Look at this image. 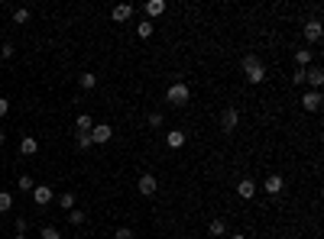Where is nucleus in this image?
Instances as JSON below:
<instances>
[{
    "label": "nucleus",
    "instance_id": "27",
    "mask_svg": "<svg viewBox=\"0 0 324 239\" xmlns=\"http://www.w3.org/2000/svg\"><path fill=\"white\" fill-rule=\"evenodd\" d=\"M32 187H36V185H32V178L30 175H20V191H32Z\"/></svg>",
    "mask_w": 324,
    "mask_h": 239
},
{
    "label": "nucleus",
    "instance_id": "19",
    "mask_svg": "<svg viewBox=\"0 0 324 239\" xmlns=\"http://www.w3.org/2000/svg\"><path fill=\"white\" fill-rule=\"evenodd\" d=\"M153 29H156L153 20H143V23L136 26V36H139V39H149V36H153Z\"/></svg>",
    "mask_w": 324,
    "mask_h": 239
},
{
    "label": "nucleus",
    "instance_id": "30",
    "mask_svg": "<svg viewBox=\"0 0 324 239\" xmlns=\"http://www.w3.org/2000/svg\"><path fill=\"white\" fill-rule=\"evenodd\" d=\"M292 84H305V68H298V71L292 75Z\"/></svg>",
    "mask_w": 324,
    "mask_h": 239
},
{
    "label": "nucleus",
    "instance_id": "8",
    "mask_svg": "<svg viewBox=\"0 0 324 239\" xmlns=\"http://www.w3.org/2000/svg\"><path fill=\"white\" fill-rule=\"evenodd\" d=\"M136 187H139V194H143V197H153L156 187H159V181H156V175H143Z\"/></svg>",
    "mask_w": 324,
    "mask_h": 239
},
{
    "label": "nucleus",
    "instance_id": "28",
    "mask_svg": "<svg viewBox=\"0 0 324 239\" xmlns=\"http://www.w3.org/2000/svg\"><path fill=\"white\" fill-rule=\"evenodd\" d=\"M114 239H133V230L130 226H120V230L114 233Z\"/></svg>",
    "mask_w": 324,
    "mask_h": 239
},
{
    "label": "nucleus",
    "instance_id": "15",
    "mask_svg": "<svg viewBox=\"0 0 324 239\" xmlns=\"http://www.w3.org/2000/svg\"><path fill=\"white\" fill-rule=\"evenodd\" d=\"M91 130H94V120H91L88 113H81V116L75 120V133H91Z\"/></svg>",
    "mask_w": 324,
    "mask_h": 239
},
{
    "label": "nucleus",
    "instance_id": "31",
    "mask_svg": "<svg viewBox=\"0 0 324 239\" xmlns=\"http://www.w3.org/2000/svg\"><path fill=\"white\" fill-rule=\"evenodd\" d=\"M149 126H162V113H149Z\"/></svg>",
    "mask_w": 324,
    "mask_h": 239
},
{
    "label": "nucleus",
    "instance_id": "13",
    "mask_svg": "<svg viewBox=\"0 0 324 239\" xmlns=\"http://www.w3.org/2000/svg\"><path fill=\"white\" fill-rule=\"evenodd\" d=\"M165 142H169V149H182V146H185V133H182V130H169Z\"/></svg>",
    "mask_w": 324,
    "mask_h": 239
},
{
    "label": "nucleus",
    "instance_id": "34",
    "mask_svg": "<svg viewBox=\"0 0 324 239\" xmlns=\"http://www.w3.org/2000/svg\"><path fill=\"white\" fill-rule=\"evenodd\" d=\"M3 139H7V136H3V133H0V146H3Z\"/></svg>",
    "mask_w": 324,
    "mask_h": 239
},
{
    "label": "nucleus",
    "instance_id": "17",
    "mask_svg": "<svg viewBox=\"0 0 324 239\" xmlns=\"http://www.w3.org/2000/svg\"><path fill=\"white\" fill-rule=\"evenodd\" d=\"M208 233L214 239H221V236H227V223L224 220H211V226H208Z\"/></svg>",
    "mask_w": 324,
    "mask_h": 239
},
{
    "label": "nucleus",
    "instance_id": "1",
    "mask_svg": "<svg viewBox=\"0 0 324 239\" xmlns=\"http://www.w3.org/2000/svg\"><path fill=\"white\" fill-rule=\"evenodd\" d=\"M243 71H247V81L250 84H262L266 81V68H262V62H259V55H243Z\"/></svg>",
    "mask_w": 324,
    "mask_h": 239
},
{
    "label": "nucleus",
    "instance_id": "22",
    "mask_svg": "<svg viewBox=\"0 0 324 239\" xmlns=\"http://www.w3.org/2000/svg\"><path fill=\"white\" fill-rule=\"evenodd\" d=\"M295 62H298V68L311 65V52H308V49H298V52H295Z\"/></svg>",
    "mask_w": 324,
    "mask_h": 239
},
{
    "label": "nucleus",
    "instance_id": "3",
    "mask_svg": "<svg viewBox=\"0 0 324 239\" xmlns=\"http://www.w3.org/2000/svg\"><path fill=\"white\" fill-rule=\"evenodd\" d=\"M240 126V110L237 107H227L224 113H221V130L224 133H233Z\"/></svg>",
    "mask_w": 324,
    "mask_h": 239
},
{
    "label": "nucleus",
    "instance_id": "10",
    "mask_svg": "<svg viewBox=\"0 0 324 239\" xmlns=\"http://www.w3.org/2000/svg\"><path fill=\"white\" fill-rule=\"evenodd\" d=\"M143 13H146V20H156V16L165 13V3L162 0H149V3H143Z\"/></svg>",
    "mask_w": 324,
    "mask_h": 239
},
{
    "label": "nucleus",
    "instance_id": "33",
    "mask_svg": "<svg viewBox=\"0 0 324 239\" xmlns=\"http://www.w3.org/2000/svg\"><path fill=\"white\" fill-rule=\"evenodd\" d=\"M230 239H247V236H240V233H237V236H230Z\"/></svg>",
    "mask_w": 324,
    "mask_h": 239
},
{
    "label": "nucleus",
    "instance_id": "25",
    "mask_svg": "<svg viewBox=\"0 0 324 239\" xmlns=\"http://www.w3.org/2000/svg\"><path fill=\"white\" fill-rule=\"evenodd\" d=\"M68 220H71V223H75V226H81V223H85V210H68Z\"/></svg>",
    "mask_w": 324,
    "mask_h": 239
},
{
    "label": "nucleus",
    "instance_id": "26",
    "mask_svg": "<svg viewBox=\"0 0 324 239\" xmlns=\"http://www.w3.org/2000/svg\"><path fill=\"white\" fill-rule=\"evenodd\" d=\"M13 55H16L13 42H7V46H0V62H3V58H13Z\"/></svg>",
    "mask_w": 324,
    "mask_h": 239
},
{
    "label": "nucleus",
    "instance_id": "9",
    "mask_svg": "<svg viewBox=\"0 0 324 239\" xmlns=\"http://www.w3.org/2000/svg\"><path fill=\"white\" fill-rule=\"evenodd\" d=\"M305 84H311L318 91V87L324 84V68H318V65L315 68H305Z\"/></svg>",
    "mask_w": 324,
    "mask_h": 239
},
{
    "label": "nucleus",
    "instance_id": "5",
    "mask_svg": "<svg viewBox=\"0 0 324 239\" xmlns=\"http://www.w3.org/2000/svg\"><path fill=\"white\" fill-rule=\"evenodd\" d=\"M114 136V126H107V123H94V130H91V142H107V139Z\"/></svg>",
    "mask_w": 324,
    "mask_h": 239
},
{
    "label": "nucleus",
    "instance_id": "21",
    "mask_svg": "<svg viewBox=\"0 0 324 239\" xmlns=\"http://www.w3.org/2000/svg\"><path fill=\"white\" fill-rule=\"evenodd\" d=\"M75 142H78V149H91L94 142H91V133H75Z\"/></svg>",
    "mask_w": 324,
    "mask_h": 239
},
{
    "label": "nucleus",
    "instance_id": "16",
    "mask_svg": "<svg viewBox=\"0 0 324 239\" xmlns=\"http://www.w3.org/2000/svg\"><path fill=\"white\" fill-rule=\"evenodd\" d=\"M78 84L85 87V91H94V87H97V75H94V71H85V75L78 78Z\"/></svg>",
    "mask_w": 324,
    "mask_h": 239
},
{
    "label": "nucleus",
    "instance_id": "20",
    "mask_svg": "<svg viewBox=\"0 0 324 239\" xmlns=\"http://www.w3.org/2000/svg\"><path fill=\"white\" fill-rule=\"evenodd\" d=\"M13 23H16V26L30 23V10H26V7H16V10H13Z\"/></svg>",
    "mask_w": 324,
    "mask_h": 239
},
{
    "label": "nucleus",
    "instance_id": "12",
    "mask_svg": "<svg viewBox=\"0 0 324 239\" xmlns=\"http://www.w3.org/2000/svg\"><path fill=\"white\" fill-rule=\"evenodd\" d=\"M237 194L243 197V201H250V197L256 194V181H250V178H243V181L237 185Z\"/></svg>",
    "mask_w": 324,
    "mask_h": 239
},
{
    "label": "nucleus",
    "instance_id": "35",
    "mask_svg": "<svg viewBox=\"0 0 324 239\" xmlns=\"http://www.w3.org/2000/svg\"><path fill=\"white\" fill-rule=\"evenodd\" d=\"M13 239H26V236H13Z\"/></svg>",
    "mask_w": 324,
    "mask_h": 239
},
{
    "label": "nucleus",
    "instance_id": "23",
    "mask_svg": "<svg viewBox=\"0 0 324 239\" xmlns=\"http://www.w3.org/2000/svg\"><path fill=\"white\" fill-rule=\"evenodd\" d=\"M13 207V194H7V191H0V213H7V210Z\"/></svg>",
    "mask_w": 324,
    "mask_h": 239
},
{
    "label": "nucleus",
    "instance_id": "2",
    "mask_svg": "<svg viewBox=\"0 0 324 239\" xmlns=\"http://www.w3.org/2000/svg\"><path fill=\"white\" fill-rule=\"evenodd\" d=\"M165 101L175 104V107H185L188 101H192V91H188V84H182V81H175V84L165 91Z\"/></svg>",
    "mask_w": 324,
    "mask_h": 239
},
{
    "label": "nucleus",
    "instance_id": "6",
    "mask_svg": "<svg viewBox=\"0 0 324 239\" xmlns=\"http://www.w3.org/2000/svg\"><path fill=\"white\" fill-rule=\"evenodd\" d=\"M321 36H324V29H321V20H308V23H305V39H308V42H321Z\"/></svg>",
    "mask_w": 324,
    "mask_h": 239
},
{
    "label": "nucleus",
    "instance_id": "11",
    "mask_svg": "<svg viewBox=\"0 0 324 239\" xmlns=\"http://www.w3.org/2000/svg\"><path fill=\"white\" fill-rule=\"evenodd\" d=\"M110 16H114L117 23H127V20L133 16V7H130V3H117V7H114V13H110Z\"/></svg>",
    "mask_w": 324,
    "mask_h": 239
},
{
    "label": "nucleus",
    "instance_id": "29",
    "mask_svg": "<svg viewBox=\"0 0 324 239\" xmlns=\"http://www.w3.org/2000/svg\"><path fill=\"white\" fill-rule=\"evenodd\" d=\"M42 239H62V236H59L52 226H42Z\"/></svg>",
    "mask_w": 324,
    "mask_h": 239
},
{
    "label": "nucleus",
    "instance_id": "32",
    "mask_svg": "<svg viewBox=\"0 0 324 239\" xmlns=\"http://www.w3.org/2000/svg\"><path fill=\"white\" fill-rule=\"evenodd\" d=\"M7 110H10V101H7V97H0V116H7Z\"/></svg>",
    "mask_w": 324,
    "mask_h": 239
},
{
    "label": "nucleus",
    "instance_id": "18",
    "mask_svg": "<svg viewBox=\"0 0 324 239\" xmlns=\"http://www.w3.org/2000/svg\"><path fill=\"white\" fill-rule=\"evenodd\" d=\"M36 149H39V142L32 136H26L23 142H20V152H23V155H36Z\"/></svg>",
    "mask_w": 324,
    "mask_h": 239
},
{
    "label": "nucleus",
    "instance_id": "14",
    "mask_svg": "<svg viewBox=\"0 0 324 239\" xmlns=\"http://www.w3.org/2000/svg\"><path fill=\"white\" fill-rule=\"evenodd\" d=\"M262 187H266V194H279V191H282V187H286V181H282V178H279V175H269V178H266V185H262Z\"/></svg>",
    "mask_w": 324,
    "mask_h": 239
},
{
    "label": "nucleus",
    "instance_id": "4",
    "mask_svg": "<svg viewBox=\"0 0 324 239\" xmlns=\"http://www.w3.org/2000/svg\"><path fill=\"white\" fill-rule=\"evenodd\" d=\"M321 91H308V94H301V107L308 110V113H318L321 110Z\"/></svg>",
    "mask_w": 324,
    "mask_h": 239
},
{
    "label": "nucleus",
    "instance_id": "7",
    "mask_svg": "<svg viewBox=\"0 0 324 239\" xmlns=\"http://www.w3.org/2000/svg\"><path fill=\"white\" fill-rule=\"evenodd\" d=\"M52 197H55V194H52V187H49V185H36V187H32V201L42 204V207L52 204Z\"/></svg>",
    "mask_w": 324,
    "mask_h": 239
},
{
    "label": "nucleus",
    "instance_id": "24",
    "mask_svg": "<svg viewBox=\"0 0 324 239\" xmlns=\"http://www.w3.org/2000/svg\"><path fill=\"white\" fill-rule=\"evenodd\" d=\"M59 207H65V210H75V194H62V197H59Z\"/></svg>",
    "mask_w": 324,
    "mask_h": 239
}]
</instances>
